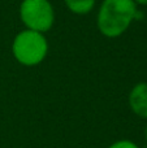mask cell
I'll return each instance as SVG.
<instances>
[{
    "label": "cell",
    "mask_w": 147,
    "mask_h": 148,
    "mask_svg": "<svg viewBox=\"0 0 147 148\" xmlns=\"http://www.w3.org/2000/svg\"><path fill=\"white\" fill-rule=\"evenodd\" d=\"M134 0H103L98 9L96 25L106 38H119L138 18Z\"/></svg>",
    "instance_id": "1"
},
{
    "label": "cell",
    "mask_w": 147,
    "mask_h": 148,
    "mask_svg": "<svg viewBox=\"0 0 147 148\" xmlns=\"http://www.w3.org/2000/svg\"><path fill=\"white\" fill-rule=\"evenodd\" d=\"M48 53V40L43 33L34 30L20 31L12 42V55L23 66H36Z\"/></svg>",
    "instance_id": "2"
},
{
    "label": "cell",
    "mask_w": 147,
    "mask_h": 148,
    "mask_svg": "<svg viewBox=\"0 0 147 148\" xmlns=\"http://www.w3.org/2000/svg\"><path fill=\"white\" fill-rule=\"evenodd\" d=\"M20 18L26 29L47 33L55 23V9L49 0H22Z\"/></svg>",
    "instance_id": "3"
},
{
    "label": "cell",
    "mask_w": 147,
    "mask_h": 148,
    "mask_svg": "<svg viewBox=\"0 0 147 148\" xmlns=\"http://www.w3.org/2000/svg\"><path fill=\"white\" fill-rule=\"evenodd\" d=\"M128 103L137 117L147 120V82H139L130 90Z\"/></svg>",
    "instance_id": "4"
},
{
    "label": "cell",
    "mask_w": 147,
    "mask_h": 148,
    "mask_svg": "<svg viewBox=\"0 0 147 148\" xmlns=\"http://www.w3.org/2000/svg\"><path fill=\"white\" fill-rule=\"evenodd\" d=\"M95 1L96 0H64L68 9L78 16L89 14L95 7Z\"/></svg>",
    "instance_id": "5"
},
{
    "label": "cell",
    "mask_w": 147,
    "mask_h": 148,
    "mask_svg": "<svg viewBox=\"0 0 147 148\" xmlns=\"http://www.w3.org/2000/svg\"><path fill=\"white\" fill-rule=\"evenodd\" d=\"M107 148H139V147L133 140H129V139H120V140H116L112 144H109Z\"/></svg>",
    "instance_id": "6"
},
{
    "label": "cell",
    "mask_w": 147,
    "mask_h": 148,
    "mask_svg": "<svg viewBox=\"0 0 147 148\" xmlns=\"http://www.w3.org/2000/svg\"><path fill=\"white\" fill-rule=\"evenodd\" d=\"M137 5H147V0H134Z\"/></svg>",
    "instance_id": "7"
},
{
    "label": "cell",
    "mask_w": 147,
    "mask_h": 148,
    "mask_svg": "<svg viewBox=\"0 0 147 148\" xmlns=\"http://www.w3.org/2000/svg\"><path fill=\"white\" fill-rule=\"evenodd\" d=\"M145 136H146V142H147V126H146V130H145Z\"/></svg>",
    "instance_id": "8"
},
{
    "label": "cell",
    "mask_w": 147,
    "mask_h": 148,
    "mask_svg": "<svg viewBox=\"0 0 147 148\" xmlns=\"http://www.w3.org/2000/svg\"><path fill=\"white\" fill-rule=\"evenodd\" d=\"M146 148H147V147H146Z\"/></svg>",
    "instance_id": "9"
}]
</instances>
